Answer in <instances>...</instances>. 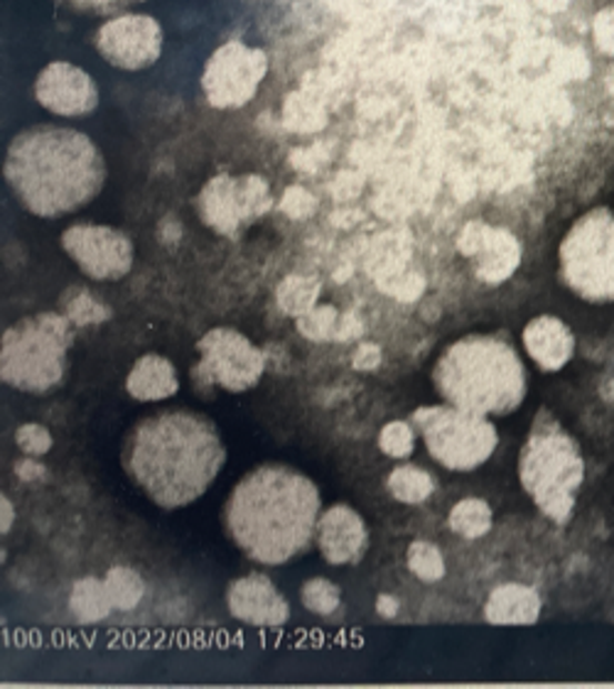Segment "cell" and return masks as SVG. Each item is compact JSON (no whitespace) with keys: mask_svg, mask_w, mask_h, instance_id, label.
Instances as JSON below:
<instances>
[{"mask_svg":"<svg viewBox=\"0 0 614 689\" xmlns=\"http://www.w3.org/2000/svg\"><path fill=\"white\" fill-rule=\"evenodd\" d=\"M16 445L22 454H26V457H38L40 459L48 452H52L54 439H52V432L44 425L26 423L16 429Z\"/></svg>","mask_w":614,"mask_h":689,"instance_id":"obj_32","label":"cell"},{"mask_svg":"<svg viewBox=\"0 0 614 689\" xmlns=\"http://www.w3.org/2000/svg\"><path fill=\"white\" fill-rule=\"evenodd\" d=\"M97 50L111 67L141 72L162 54V28L150 16H115L97 32Z\"/></svg>","mask_w":614,"mask_h":689,"instance_id":"obj_13","label":"cell"},{"mask_svg":"<svg viewBox=\"0 0 614 689\" xmlns=\"http://www.w3.org/2000/svg\"><path fill=\"white\" fill-rule=\"evenodd\" d=\"M322 283L312 275H285L275 287V305L288 317H303L312 307H318Z\"/></svg>","mask_w":614,"mask_h":689,"instance_id":"obj_23","label":"cell"},{"mask_svg":"<svg viewBox=\"0 0 614 689\" xmlns=\"http://www.w3.org/2000/svg\"><path fill=\"white\" fill-rule=\"evenodd\" d=\"M265 74H269V54L241 40H229L207 60L202 91L212 109L236 111L256 97Z\"/></svg>","mask_w":614,"mask_h":689,"instance_id":"obj_11","label":"cell"},{"mask_svg":"<svg viewBox=\"0 0 614 689\" xmlns=\"http://www.w3.org/2000/svg\"><path fill=\"white\" fill-rule=\"evenodd\" d=\"M227 609L251 628H281L291 621V604L265 575H246L229 584Z\"/></svg>","mask_w":614,"mask_h":689,"instance_id":"obj_17","label":"cell"},{"mask_svg":"<svg viewBox=\"0 0 614 689\" xmlns=\"http://www.w3.org/2000/svg\"><path fill=\"white\" fill-rule=\"evenodd\" d=\"M320 513V488L312 478L269 462L241 476L227 498L222 523L243 557L281 567L310 550Z\"/></svg>","mask_w":614,"mask_h":689,"instance_id":"obj_2","label":"cell"},{"mask_svg":"<svg viewBox=\"0 0 614 689\" xmlns=\"http://www.w3.org/2000/svg\"><path fill=\"white\" fill-rule=\"evenodd\" d=\"M389 496L405 506H421L435 494V476L419 464H401L386 478Z\"/></svg>","mask_w":614,"mask_h":689,"instance_id":"obj_22","label":"cell"},{"mask_svg":"<svg viewBox=\"0 0 614 689\" xmlns=\"http://www.w3.org/2000/svg\"><path fill=\"white\" fill-rule=\"evenodd\" d=\"M74 346V324L62 312H40L10 324L0 342V378L8 388L48 395L60 388Z\"/></svg>","mask_w":614,"mask_h":689,"instance_id":"obj_6","label":"cell"},{"mask_svg":"<svg viewBox=\"0 0 614 689\" xmlns=\"http://www.w3.org/2000/svg\"><path fill=\"white\" fill-rule=\"evenodd\" d=\"M200 361L192 366L190 378L200 395L214 388L227 393H246L256 388L265 373V354L234 326H214L197 342Z\"/></svg>","mask_w":614,"mask_h":689,"instance_id":"obj_9","label":"cell"},{"mask_svg":"<svg viewBox=\"0 0 614 689\" xmlns=\"http://www.w3.org/2000/svg\"><path fill=\"white\" fill-rule=\"evenodd\" d=\"M411 423L431 459L455 474L480 469L500 447V432L490 417L450 403L419 407L411 415Z\"/></svg>","mask_w":614,"mask_h":689,"instance_id":"obj_8","label":"cell"},{"mask_svg":"<svg viewBox=\"0 0 614 689\" xmlns=\"http://www.w3.org/2000/svg\"><path fill=\"white\" fill-rule=\"evenodd\" d=\"M415 432L411 419H391L379 432V449L391 459H409L415 449Z\"/></svg>","mask_w":614,"mask_h":689,"instance_id":"obj_31","label":"cell"},{"mask_svg":"<svg viewBox=\"0 0 614 689\" xmlns=\"http://www.w3.org/2000/svg\"><path fill=\"white\" fill-rule=\"evenodd\" d=\"M57 3L87 16H115L129 10L131 6L143 3V0H57Z\"/></svg>","mask_w":614,"mask_h":689,"instance_id":"obj_34","label":"cell"},{"mask_svg":"<svg viewBox=\"0 0 614 689\" xmlns=\"http://www.w3.org/2000/svg\"><path fill=\"white\" fill-rule=\"evenodd\" d=\"M519 482L548 520L565 525L573 518L585 482V459L581 445L548 411L536 415L521 447Z\"/></svg>","mask_w":614,"mask_h":689,"instance_id":"obj_5","label":"cell"},{"mask_svg":"<svg viewBox=\"0 0 614 689\" xmlns=\"http://www.w3.org/2000/svg\"><path fill=\"white\" fill-rule=\"evenodd\" d=\"M300 601L315 616L328 618L342 606V591L334 581L324 577H312L300 587Z\"/></svg>","mask_w":614,"mask_h":689,"instance_id":"obj_29","label":"cell"},{"mask_svg":"<svg viewBox=\"0 0 614 689\" xmlns=\"http://www.w3.org/2000/svg\"><path fill=\"white\" fill-rule=\"evenodd\" d=\"M16 518H18V510L13 506V500L3 496V500H0V533L8 535L10 530H13Z\"/></svg>","mask_w":614,"mask_h":689,"instance_id":"obj_38","label":"cell"},{"mask_svg":"<svg viewBox=\"0 0 614 689\" xmlns=\"http://www.w3.org/2000/svg\"><path fill=\"white\" fill-rule=\"evenodd\" d=\"M561 283L590 305H614V212L595 206L567 229L558 249Z\"/></svg>","mask_w":614,"mask_h":689,"instance_id":"obj_7","label":"cell"},{"mask_svg":"<svg viewBox=\"0 0 614 689\" xmlns=\"http://www.w3.org/2000/svg\"><path fill=\"white\" fill-rule=\"evenodd\" d=\"M541 594L529 584L506 581L490 591L484 601V618L492 626H534L541 618Z\"/></svg>","mask_w":614,"mask_h":689,"instance_id":"obj_19","label":"cell"},{"mask_svg":"<svg viewBox=\"0 0 614 689\" xmlns=\"http://www.w3.org/2000/svg\"><path fill=\"white\" fill-rule=\"evenodd\" d=\"M593 40L600 52L614 54V6L600 10L593 22Z\"/></svg>","mask_w":614,"mask_h":689,"instance_id":"obj_35","label":"cell"},{"mask_svg":"<svg viewBox=\"0 0 614 689\" xmlns=\"http://www.w3.org/2000/svg\"><path fill=\"white\" fill-rule=\"evenodd\" d=\"M526 354L531 361L546 373H558L575 356V336L563 320L553 317V314H541L534 317L521 334Z\"/></svg>","mask_w":614,"mask_h":689,"instance_id":"obj_18","label":"cell"},{"mask_svg":"<svg viewBox=\"0 0 614 689\" xmlns=\"http://www.w3.org/2000/svg\"><path fill=\"white\" fill-rule=\"evenodd\" d=\"M283 123L288 131L318 133L328 125V111L312 97H305V93H291L283 109Z\"/></svg>","mask_w":614,"mask_h":689,"instance_id":"obj_27","label":"cell"},{"mask_svg":"<svg viewBox=\"0 0 614 689\" xmlns=\"http://www.w3.org/2000/svg\"><path fill=\"white\" fill-rule=\"evenodd\" d=\"M443 403L484 417H506L526 401L529 373L512 342L494 334H467L450 344L433 366Z\"/></svg>","mask_w":614,"mask_h":689,"instance_id":"obj_4","label":"cell"},{"mask_svg":"<svg viewBox=\"0 0 614 689\" xmlns=\"http://www.w3.org/2000/svg\"><path fill=\"white\" fill-rule=\"evenodd\" d=\"M369 543L366 523L352 506L334 504L320 513L315 547L328 565H359L369 553Z\"/></svg>","mask_w":614,"mask_h":689,"instance_id":"obj_16","label":"cell"},{"mask_svg":"<svg viewBox=\"0 0 614 689\" xmlns=\"http://www.w3.org/2000/svg\"><path fill=\"white\" fill-rule=\"evenodd\" d=\"M457 249L472 261L474 275L486 285L506 283L521 265V243L514 233L484 224V221H470L460 231Z\"/></svg>","mask_w":614,"mask_h":689,"instance_id":"obj_14","label":"cell"},{"mask_svg":"<svg viewBox=\"0 0 614 689\" xmlns=\"http://www.w3.org/2000/svg\"><path fill=\"white\" fill-rule=\"evenodd\" d=\"M6 182L20 206L38 219H62L89 206L107 184V162L87 133L32 125L10 140Z\"/></svg>","mask_w":614,"mask_h":689,"instance_id":"obj_3","label":"cell"},{"mask_svg":"<svg viewBox=\"0 0 614 689\" xmlns=\"http://www.w3.org/2000/svg\"><path fill=\"white\" fill-rule=\"evenodd\" d=\"M125 391L135 403H162L175 398L180 376L175 364L162 354H143L125 376Z\"/></svg>","mask_w":614,"mask_h":689,"instance_id":"obj_20","label":"cell"},{"mask_svg":"<svg viewBox=\"0 0 614 689\" xmlns=\"http://www.w3.org/2000/svg\"><path fill=\"white\" fill-rule=\"evenodd\" d=\"M121 464L150 504L180 510L217 482L227 464V447L210 417L178 407L138 419L123 439Z\"/></svg>","mask_w":614,"mask_h":689,"instance_id":"obj_1","label":"cell"},{"mask_svg":"<svg viewBox=\"0 0 614 689\" xmlns=\"http://www.w3.org/2000/svg\"><path fill=\"white\" fill-rule=\"evenodd\" d=\"M69 611H72V616L81 626H94L107 621L111 611H115L109 597L107 581L97 577L77 579L72 594H69Z\"/></svg>","mask_w":614,"mask_h":689,"instance_id":"obj_21","label":"cell"},{"mask_svg":"<svg viewBox=\"0 0 614 689\" xmlns=\"http://www.w3.org/2000/svg\"><path fill=\"white\" fill-rule=\"evenodd\" d=\"M278 209H281V212L288 219L305 221V219H310L312 214L318 212V200L305 190V186L293 184V186H288V190L283 192L281 202H278Z\"/></svg>","mask_w":614,"mask_h":689,"instance_id":"obj_33","label":"cell"},{"mask_svg":"<svg viewBox=\"0 0 614 689\" xmlns=\"http://www.w3.org/2000/svg\"><path fill=\"white\" fill-rule=\"evenodd\" d=\"M16 476L20 478V482H42L44 476H48V469L38 462V457H26L16 462Z\"/></svg>","mask_w":614,"mask_h":689,"instance_id":"obj_37","label":"cell"},{"mask_svg":"<svg viewBox=\"0 0 614 689\" xmlns=\"http://www.w3.org/2000/svg\"><path fill=\"white\" fill-rule=\"evenodd\" d=\"M271 184L261 174H217L194 200L202 224L224 239H236L273 209Z\"/></svg>","mask_w":614,"mask_h":689,"instance_id":"obj_10","label":"cell"},{"mask_svg":"<svg viewBox=\"0 0 614 689\" xmlns=\"http://www.w3.org/2000/svg\"><path fill=\"white\" fill-rule=\"evenodd\" d=\"M381 361H384V354H381V346L372 344V342L359 344L356 352L352 354V366L359 373H374V371H379Z\"/></svg>","mask_w":614,"mask_h":689,"instance_id":"obj_36","label":"cell"},{"mask_svg":"<svg viewBox=\"0 0 614 689\" xmlns=\"http://www.w3.org/2000/svg\"><path fill=\"white\" fill-rule=\"evenodd\" d=\"M62 249L81 273L97 283H115L133 271L135 245L121 229L72 224L62 231Z\"/></svg>","mask_w":614,"mask_h":689,"instance_id":"obj_12","label":"cell"},{"mask_svg":"<svg viewBox=\"0 0 614 689\" xmlns=\"http://www.w3.org/2000/svg\"><path fill=\"white\" fill-rule=\"evenodd\" d=\"M494 525V513L484 498H462L447 516V528L465 540H480Z\"/></svg>","mask_w":614,"mask_h":689,"instance_id":"obj_24","label":"cell"},{"mask_svg":"<svg viewBox=\"0 0 614 689\" xmlns=\"http://www.w3.org/2000/svg\"><path fill=\"white\" fill-rule=\"evenodd\" d=\"M60 312L74 326L101 324L111 317V310L99 297L91 295L87 287H69L62 295Z\"/></svg>","mask_w":614,"mask_h":689,"instance_id":"obj_26","label":"cell"},{"mask_svg":"<svg viewBox=\"0 0 614 689\" xmlns=\"http://www.w3.org/2000/svg\"><path fill=\"white\" fill-rule=\"evenodd\" d=\"M103 581H107L109 597L115 611H123V614L133 611L145 597V581L131 567H111L107 571V577H103Z\"/></svg>","mask_w":614,"mask_h":689,"instance_id":"obj_25","label":"cell"},{"mask_svg":"<svg viewBox=\"0 0 614 689\" xmlns=\"http://www.w3.org/2000/svg\"><path fill=\"white\" fill-rule=\"evenodd\" d=\"M34 99L44 111L60 119H84L99 107V89L84 69L52 62L34 79Z\"/></svg>","mask_w":614,"mask_h":689,"instance_id":"obj_15","label":"cell"},{"mask_svg":"<svg viewBox=\"0 0 614 689\" xmlns=\"http://www.w3.org/2000/svg\"><path fill=\"white\" fill-rule=\"evenodd\" d=\"M342 314L338 307L332 305H318L312 307L303 317L295 320L298 332L303 334L308 342H330V338H338Z\"/></svg>","mask_w":614,"mask_h":689,"instance_id":"obj_30","label":"cell"},{"mask_svg":"<svg viewBox=\"0 0 614 689\" xmlns=\"http://www.w3.org/2000/svg\"><path fill=\"white\" fill-rule=\"evenodd\" d=\"M374 609L381 618H396L401 604L396 597H391V594H379L376 601H374Z\"/></svg>","mask_w":614,"mask_h":689,"instance_id":"obj_39","label":"cell"},{"mask_svg":"<svg viewBox=\"0 0 614 689\" xmlns=\"http://www.w3.org/2000/svg\"><path fill=\"white\" fill-rule=\"evenodd\" d=\"M405 565H409L411 575L415 579H421L425 584L440 581L447 571L445 557H443V553H440V547L435 543H427V540H415L409 545V553H405Z\"/></svg>","mask_w":614,"mask_h":689,"instance_id":"obj_28","label":"cell"}]
</instances>
